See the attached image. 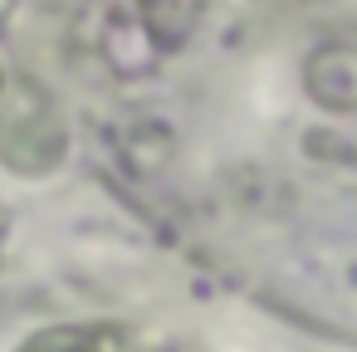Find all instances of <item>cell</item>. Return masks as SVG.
<instances>
[{
	"label": "cell",
	"instance_id": "obj_1",
	"mask_svg": "<svg viewBox=\"0 0 357 352\" xmlns=\"http://www.w3.org/2000/svg\"><path fill=\"white\" fill-rule=\"evenodd\" d=\"M20 352H103V342H98V332H89V328H45V332H35Z\"/></svg>",
	"mask_w": 357,
	"mask_h": 352
},
{
	"label": "cell",
	"instance_id": "obj_2",
	"mask_svg": "<svg viewBox=\"0 0 357 352\" xmlns=\"http://www.w3.org/2000/svg\"><path fill=\"white\" fill-rule=\"evenodd\" d=\"M10 6H15V0H0V15H6V10H10Z\"/></svg>",
	"mask_w": 357,
	"mask_h": 352
},
{
	"label": "cell",
	"instance_id": "obj_3",
	"mask_svg": "<svg viewBox=\"0 0 357 352\" xmlns=\"http://www.w3.org/2000/svg\"><path fill=\"white\" fill-rule=\"evenodd\" d=\"M0 89H6V79H0Z\"/></svg>",
	"mask_w": 357,
	"mask_h": 352
}]
</instances>
